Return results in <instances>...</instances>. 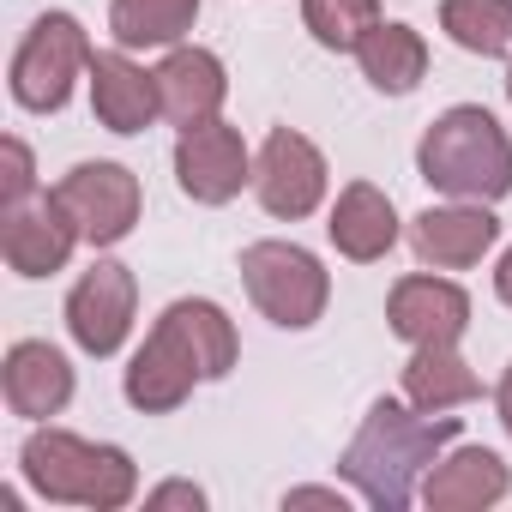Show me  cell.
I'll return each instance as SVG.
<instances>
[{
	"instance_id": "13",
	"label": "cell",
	"mask_w": 512,
	"mask_h": 512,
	"mask_svg": "<svg viewBox=\"0 0 512 512\" xmlns=\"http://www.w3.org/2000/svg\"><path fill=\"white\" fill-rule=\"evenodd\" d=\"M386 320H392V332H398L410 350H416V344H458L464 326H470V296H464V284H452V278L416 272V278H398V284H392Z\"/></svg>"
},
{
	"instance_id": "18",
	"label": "cell",
	"mask_w": 512,
	"mask_h": 512,
	"mask_svg": "<svg viewBox=\"0 0 512 512\" xmlns=\"http://www.w3.org/2000/svg\"><path fill=\"white\" fill-rule=\"evenodd\" d=\"M326 235H332V247L344 253V260L374 266V260H386L392 241H398V211H392V199L374 181H350L338 193V205H332Z\"/></svg>"
},
{
	"instance_id": "8",
	"label": "cell",
	"mask_w": 512,
	"mask_h": 512,
	"mask_svg": "<svg viewBox=\"0 0 512 512\" xmlns=\"http://www.w3.org/2000/svg\"><path fill=\"white\" fill-rule=\"evenodd\" d=\"M199 380H205L199 350H193V338L175 326V314L163 308V320L151 326V338H145V344L133 350V362H127V404L145 410V416H169V410H181V404L193 398Z\"/></svg>"
},
{
	"instance_id": "12",
	"label": "cell",
	"mask_w": 512,
	"mask_h": 512,
	"mask_svg": "<svg viewBox=\"0 0 512 512\" xmlns=\"http://www.w3.org/2000/svg\"><path fill=\"white\" fill-rule=\"evenodd\" d=\"M494 241H500V217H494L488 205H476V199L428 205V211L410 223L416 260L434 266V272H464V266H476Z\"/></svg>"
},
{
	"instance_id": "20",
	"label": "cell",
	"mask_w": 512,
	"mask_h": 512,
	"mask_svg": "<svg viewBox=\"0 0 512 512\" xmlns=\"http://www.w3.org/2000/svg\"><path fill=\"white\" fill-rule=\"evenodd\" d=\"M404 398L428 416H446V410L482 398V380L470 374L458 344H416V356L404 362Z\"/></svg>"
},
{
	"instance_id": "30",
	"label": "cell",
	"mask_w": 512,
	"mask_h": 512,
	"mask_svg": "<svg viewBox=\"0 0 512 512\" xmlns=\"http://www.w3.org/2000/svg\"><path fill=\"white\" fill-rule=\"evenodd\" d=\"M506 97H512V73H506Z\"/></svg>"
},
{
	"instance_id": "6",
	"label": "cell",
	"mask_w": 512,
	"mask_h": 512,
	"mask_svg": "<svg viewBox=\"0 0 512 512\" xmlns=\"http://www.w3.org/2000/svg\"><path fill=\"white\" fill-rule=\"evenodd\" d=\"M326 181H332L326 151L308 133H296V127H272L266 145H260V157H253V193H260V205L272 217H284V223L320 211Z\"/></svg>"
},
{
	"instance_id": "9",
	"label": "cell",
	"mask_w": 512,
	"mask_h": 512,
	"mask_svg": "<svg viewBox=\"0 0 512 512\" xmlns=\"http://www.w3.org/2000/svg\"><path fill=\"white\" fill-rule=\"evenodd\" d=\"M175 181L193 205H229L241 187H253V151L229 121L181 127L175 139Z\"/></svg>"
},
{
	"instance_id": "16",
	"label": "cell",
	"mask_w": 512,
	"mask_h": 512,
	"mask_svg": "<svg viewBox=\"0 0 512 512\" xmlns=\"http://www.w3.org/2000/svg\"><path fill=\"white\" fill-rule=\"evenodd\" d=\"M506 494H512V470L488 446H458V452L434 458V470L422 476V506L428 512H482Z\"/></svg>"
},
{
	"instance_id": "15",
	"label": "cell",
	"mask_w": 512,
	"mask_h": 512,
	"mask_svg": "<svg viewBox=\"0 0 512 512\" xmlns=\"http://www.w3.org/2000/svg\"><path fill=\"white\" fill-rule=\"evenodd\" d=\"M0 392H7V410L25 416V422H49L73 404V362L43 344V338H25L7 350L0 362Z\"/></svg>"
},
{
	"instance_id": "23",
	"label": "cell",
	"mask_w": 512,
	"mask_h": 512,
	"mask_svg": "<svg viewBox=\"0 0 512 512\" xmlns=\"http://www.w3.org/2000/svg\"><path fill=\"white\" fill-rule=\"evenodd\" d=\"M169 314H175V326L193 338L205 380H223V374L235 368V356H241V344H235V320H229L217 302H199V296H187V302H169Z\"/></svg>"
},
{
	"instance_id": "4",
	"label": "cell",
	"mask_w": 512,
	"mask_h": 512,
	"mask_svg": "<svg viewBox=\"0 0 512 512\" xmlns=\"http://www.w3.org/2000/svg\"><path fill=\"white\" fill-rule=\"evenodd\" d=\"M241 284L272 326L308 332L332 302V272L296 241H253L241 253Z\"/></svg>"
},
{
	"instance_id": "3",
	"label": "cell",
	"mask_w": 512,
	"mask_h": 512,
	"mask_svg": "<svg viewBox=\"0 0 512 512\" xmlns=\"http://www.w3.org/2000/svg\"><path fill=\"white\" fill-rule=\"evenodd\" d=\"M25 482L55 500V506H91V512H121L139 494V464L127 446H97L73 428H37L19 446Z\"/></svg>"
},
{
	"instance_id": "14",
	"label": "cell",
	"mask_w": 512,
	"mask_h": 512,
	"mask_svg": "<svg viewBox=\"0 0 512 512\" xmlns=\"http://www.w3.org/2000/svg\"><path fill=\"white\" fill-rule=\"evenodd\" d=\"M91 109L109 133H145L157 115H163V97H157V73H145L133 61V49H109V55H91Z\"/></svg>"
},
{
	"instance_id": "24",
	"label": "cell",
	"mask_w": 512,
	"mask_h": 512,
	"mask_svg": "<svg viewBox=\"0 0 512 512\" xmlns=\"http://www.w3.org/2000/svg\"><path fill=\"white\" fill-rule=\"evenodd\" d=\"M302 25L320 49L356 55V43L380 25V0H302Z\"/></svg>"
},
{
	"instance_id": "7",
	"label": "cell",
	"mask_w": 512,
	"mask_h": 512,
	"mask_svg": "<svg viewBox=\"0 0 512 512\" xmlns=\"http://www.w3.org/2000/svg\"><path fill=\"white\" fill-rule=\"evenodd\" d=\"M61 205L73 211V223H79V235L91 241V247H115V241H127L133 235V223H139V175L127 169V163H73L67 175H61Z\"/></svg>"
},
{
	"instance_id": "17",
	"label": "cell",
	"mask_w": 512,
	"mask_h": 512,
	"mask_svg": "<svg viewBox=\"0 0 512 512\" xmlns=\"http://www.w3.org/2000/svg\"><path fill=\"white\" fill-rule=\"evenodd\" d=\"M157 97H163V121L175 127H199V121H217L223 97H229V73L211 49L199 43H175L157 67Z\"/></svg>"
},
{
	"instance_id": "1",
	"label": "cell",
	"mask_w": 512,
	"mask_h": 512,
	"mask_svg": "<svg viewBox=\"0 0 512 512\" xmlns=\"http://www.w3.org/2000/svg\"><path fill=\"white\" fill-rule=\"evenodd\" d=\"M458 440V416H428L416 410L410 398H374L362 428L350 434L344 458H338V476L380 512H404L416 494H422V476L434 470L440 446Z\"/></svg>"
},
{
	"instance_id": "22",
	"label": "cell",
	"mask_w": 512,
	"mask_h": 512,
	"mask_svg": "<svg viewBox=\"0 0 512 512\" xmlns=\"http://www.w3.org/2000/svg\"><path fill=\"white\" fill-rule=\"evenodd\" d=\"M440 31L464 55H506L512 49V0H440Z\"/></svg>"
},
{
	"instance_id": "25",
	"label": "cell",
	"mask_w": 512,
	"mask_h": 512,
	"mask_svg": "<svg viewBox=\"0 0 512 512\" xmlns=\"http://www.w3.org/2000/svg\"><path fill=\"white\" fill-rule=\"evenodd\" d=\"M25 199H37V157H31V145L25 139H0V211L7 205H25Z\"/></svg>"
},
{
	"instance_id": "29",
	"label": "cell",
	"mask_w": 512,
	"mask_h": 512,
	"mask_svg": "<svg viewBox=\"0 0 512 512\" xmlns=\"http://www.w3.org/2000/svg\"><path fill=\"white\" fill-rule=\"evenodd\" d=\"M494 296H500V302L512 308V247L500 253V266H494Z\"/></svg>"
},
{
	"instance_id": "26",
	"label": "cell",
	"mask_w": 512,
	"mask_h": 512,
	"mask_svg": "<svg viewBox=\"0 0 512 512\" xmlns=\"http://www.w3.org/2000/svg\"><path fill=\"white\" fill-rule=\"evenodd\" d=\"M145 506H151V512H169V506L205 512V488H199V482H157V488L145 494Z\"/></svg>"
},
{
	"instance_id": "2",
	"label": "cell",
	"mask_w": 512,
	"mask_h": 512,
	"mask_svg": "<svg viewBox=\"0 0 512 512\" xmlns=\"http://www.w3.org/2000/svg\"><path fill=\"white\" fill-rule=\"evenodd\" d=\"M416 175L446 199L494 205L512 193V139L482 103H452L416 145Z\"/></svg>"
},
{
	"instance_id": "21",
	"label": "cell",
	"mask_w": 512,
	"mask_h": 512,
	"mask_svg": "<svg viewBox=\"0 0 512 512\" xmlns=\"http://www.w3.org/2000/svg\"><path fill=\"white\" fill-rule=\"evenodd\" d=\"M199 19V0H109V31L121 49H175Z\"/></svg>"
},
{
	"instance_id": "5",
	"label": "cell",
	"mask_w": 512,
	"mask_h": 512,
	"mask_svg": "<svg viewBox=\"0 0 512 512\" xmlns=\"http://www.w3.org/2000/svg\"><path fill=\"white\" fill-rule=\"evenodd\" d=\"M91 55H97V49H91L85 25H79L73 13H43V19L25 31L19 55H13V103L31 109V115L67 109L79 73H91Z\"/></svg>"
},
{
	"instance_id": "10",
	"label": "cell",
	"mask_w": 512,
	"mask_h": 512,
	"mask_svg": "<svg viewBox=\"0 0 512 512\" xmlns=\"http://www.w3.org/2000/svg\"><path fill=\"white\" fill-rule=\"evenodd\" d=\"M133 308H139L133 272L121 260H97L67 296V332L85 356H115L133 332Z\"/></svg>"
},
{
	"instance_id": "27",
	"label": "cell",
	"mask_w": 512,
	"mask_h": 512,
	"mask_svg": "<svg viewBox=\"0 0 512 512\" xmlns=\"http://www.w3.org/2000/svg\"><path fill=\"white\" fill-rule=\"evenodd\" d=\"M296 506H332V512H350V494H344V488H290V494H284V512H296Z\"/></svg>"
},
{
	"instance_id": "19",
	"label": "cell",
	"mask_w": 512,
	"mask_h": 512,
	"mask_svg": "<svg viewBox=\"0 0 512 512\" xmlns=\"http://www.w3.org/2000/svg\"><path fill=\"white\" fill-rule=\"evenodd\" d=\"M356 61H362V79L386 97H404L428 79V43L422 31L398 25V19H380L362 43H356Z\"/></svg>"
},
{
	"instance_id": "11",
	"label": "cell",
	"mask_w": 512,
	"mask_h": 512,
	"mask_svg": "<svg viewBox=\"0 0 512 512\" xmlns=\"http://www.w3.org/2000/svg\"><path fill=\"white\" fill-rule=\"evenodd\" d=\"M79 223L73 211L61 205V193H37L25 205H7L0 211V253H7V266L19 278H49L73 260V247H79Z\"/></svg>"
},
{
	"instance_id": "28",
	"label": "cell",
	"mask_w": 512,
	"mask_h": 512,
	"mask_svg": "<svg viewBox=\"0 0 512 512\" xmlns=\"http://www.w3.org/2000/svg\"><path fill=\"white\" fill-rule=\"evenodd\" d=\"M494 410H500V428L512 434V362H506V374H500V386H494Z\"/></svg>"
}]
</instances>
